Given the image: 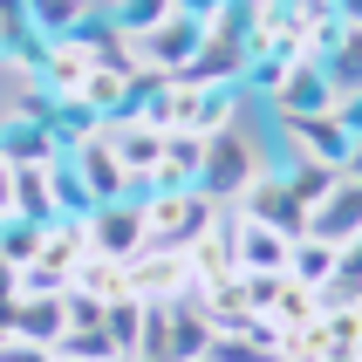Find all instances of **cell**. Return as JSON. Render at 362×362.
<instances>
[{
    "label": "cell",
    "mask_w": 362,
    "mask_h": 362,
    "mask_svg": "<svg viewBox=\"0 0 362 362\" xmlns=\"http://www.w3.org/2000/svg\"><path fill=\"white\" fill-rule=\"evenodd\" d=\"M246 110H253V96H246ZM246 110L226 130H205V158H199V192L212 205H233L246 192V185L267 171V137H253L246 130Z\"/></svg>",
    "instance_id": "obj_1"
},
{
    "label": "cell",
    "mask_w": 362,
    "mask_h": 362,
    "mask_svg": "<svg viewBox=\"0 0 362 362\" xmlns=\"http://www.w3.org/2000/svg\"><path fill=\"white\" fill-rule=\"evenodd\" d=\"M137 205H144V246H192L212 226V212H219L199 185H185V192H137Z\"/></svg>",
    "instance_id": "obj_2"
},
{
    "label": "cell",
    "mask_w": 362,
    "mask_h": 362,
    "mask_svg": "<svg viewBox=\"0 0 362 362\" xmlns=\"http://www.w3.org/2000/svg\"><path fill=\"white\" fill-rule=\"evenodd\" d=\"M82 246L96 253V260H137L144 253V205L137 199H103L89 205V219H82Z\"/></svg>",
    "instance_id": "obj_3"
},
{
    "label": "cell",
    "mask_w": 362,
    "mask_h": 362,
    "mask_svg": "<svg viewBox=\"0 0 362 362\" xmlns=\"http://www.w3.org/2000/svg\"><path fill=\"white\" fill-rule=\"evenodd\" d=\"M192 253L185 246H144L137 260H130V294L137 301H185L192 294Z\"/></svg>",
    "instance_id": "obj_4"
},
{
    "label": "cell",
    "mask_w": 362,
    "mask_h": 362,
    "mask_svg": "<svg viewBox=\"0 0 362 362\" xmlns=\"http://www.w3.org/2000/svg\"><path fill=\"white\" fill-rule=\"evenodd\" d=\"M199 41H205V21L178 7L171 21H158L151 35H137V41H130V55H137L144 69H158V76H178L185 62L199 55Z\"/></svg>",
    "instance_id": "obj_5"
},
{
    "label": "cell",
    "mask_w": 362,
    "mask_h": 362,
    "mask_svg": "<svg viewBox=\"0 0 362 362\" xmlns=\"http://www.w3.org/2000/svg\"><path fill=\"white\" fill-rule=\"evenodd\" d=\"M322 110H335V82H328L322 62L294 55L274 82V96H267V117H322Z\"/></svg>",
    "instance_id": "obj_6"
},
{
    "label": "cell",
    "mask_w": 362,
    "mask_h": 362,
    "mask_svg": "<svg viewBox=\"0 0 362 362\" xmlns=\"http://www.w3.org/2000/svg\"><path fill=\"white\" fill-rule=\"evenodd\" d=\"M233 212H246V219L274 226V233H287V240H301V233H308V212L294 205V192H287V178L274 171V164H267L260 178H253L240 199H233Z\"/></svg>",
    "instance_id": "obj_7"
},
{
    "label": "cell",
    "mask_w": 362,
    "mask_h": 362,
    "mask_svg": "<svg viewBox=\"0 0 362 362\" xmlns=\"http://www.w3.org/2000/svg\"><path fill=\"white\" fill-rule=\"evenodd\" d=\"M96 48L82 35H62V41H48L41 48V69H35V82L48 89V103H69V96H82V82H89V69H96Z\"/></svg>",
    "instance_id": "obj_8"
},
{
    "label": "cell",
    "mask_w": 362,
    "mask_h": 362,
    "mask_svg": "<svg viewBox=\"0 0 362 362\" xmlns=\"http://www.w3.org/2000/svg\"><path fill=\"white\" fill-rule=\"evenodd\" d=\"M246 69H253V55H246L240 41H226V35L205 28L199 55L178 69V82H192V89H246Z\"/></svg>",
    "instance_id": "obj_9"
},
{
    "label": "cell",
    "mask_w": 362,
    "mask_h": 362,
    "mask_svg": "<svg viewBox=\"0 0 362 362\" xmlns=\"http://www.w3.org/2000/svg\"><path fill=\"white\" fill-rule=\"evenodd\" d=\"M226 212H233V205H226ZM287 246H294L287 233L233 212V274H287Z\"/></svg>",
    "instance_id": "obj_10"
},
{
    "label": "cell",
    "mask_w": 362,
    "mask_h": 362,
    "mask_svg": "<svg viewBox=\"0 0 362 362\" xmlns=\"http://www.w3.org/2000/svg\"><path fill=\"white\" fill-rule=\"evenodd\" d=\"M69 164H76V178L89 185V199H137V192H130V171H123L117 164V151H110V137H82V144H69Z\"/></svg>",
    "instance_id": "obj_11"
},
{
    "label": "cell",
    "mask_w": 362,
    "mask_h": 362,
    "mask_svg": "<svg viewBox=\"0 0 362 362\" xmlns=\"http://www.w3.org/2000/svg\"><path fill=\"white\" fill-rule=\"evenodd\" d=\"M62 328H69V287H62V294H21V301L7 308V335H14V342L55 349Z\"/></svg>",
    "instance_id": "obj_12"
},
{
    "label": "cell",
    "mask_w": 362,
    "mask_h": 362,
    "mask_svg": "<svg viewBox=\"0 0 362 362\" xmlns=\"http://www.w3.org/2000/svg\"><path fill=\"white\" fill-rule=\"evenodd\" d=\"M308 233H315V240H335V246L362 240V178H335L328 185V199L308 212Z\"/></svg>",
    "instance_id": "obj_13"
},
{
    "label": "cell",
    "mask_w": 362,
    "mask_h": 362,
    "mask_svg": "<svg viewBox=\"0 0 362 362\" xmlns=\"http://www.w3.org/2000/svg\"><path fill=\"white\" fill-rule=\"evenodd\" d=\"M0 164H14V171H48V164H62V137L55 123H0Z\"/></svg>",
    "instance_id": "obj_14"
},
{
    "label": "cell",
    "mask_w": 362,
    "mask_h": 362,
    "mask_svg": "<svg viewBox=\"0 0 362 362\" xmlns=\"http://www.w3.org/2000/svg\"><path fill=\"white\" fill-rule=\"evenodd\" d=\"M335 267H342V246H335V240H315V233H301V240L287 246V281L315 287V294L335 281Z\"/></svg>",
    "instance_id": "obj_15"
},
{
    "label": "cell",
    "mask_w": 362,
    "mask_h": 362,
    "mask_svg": "<svg viewBox=\"0 0 362 362\" xmlns=\"http://www.w3.org/2000/svg\"><path fill=\"white\" fill-rule=\"evenodd\" d=\"M205 349H212V322H205V308L185 294V301H171V362H205Z\"/></svg>",
    "instance_id": "obj_16"
},
{
    "label": "cell",
    "mask_w": 362,
    "mask_h": 362,
    "mask_svg": "<svg viewBox=\"0 0 362 362\" xmlns=\"http://www.w3.org/2000/svg\"><path fill=\"white\" fill-rule=\"evenodd\" d=\"M171 14H178V0H103V21H110L123 41L151 35V28H158V21H171Z\"/></svg>",
    "instance_id": "obj_17"
},
{
    "label": "cell",
    "mask_w": 362,
    "mask_h": 362,
    "mask_svg": "<svg viewBox=\"0 0 362 362\" xmlns=\"http://www.w3.org/2000/svg\"><path fill=\"white\" fill-rule=\"evenodd\" d=\"M89 14H96V0H28V28H35L41 41L76 35V28H82Z\"/></svg>",
    "instance_id": "obj_18"
},
{
    "label": "cell",
    "mask_w": 362,
    "mask_h": 362,
    "mask_svg": "<svg viewBox=\"0 0 362 362\" xmlns=\"http://www.w3.org/2000/svg\"><path fill=\"white\" fill-rule=\"evenodd\" d=\"M328 82H335V96H349V89H362V21H342V35H335V48L322 55Z\"/></svg>",
    "instance_id": "obj_19"
},
{
    "label": "cell",
    "mask_w": 362,
    "mask_h": 362,
    "mask_svg": "<svg viewBox=\"0 0 362 362\" xmlns=\"http://www.w3.org/2000/svg\"><path fill=\"white\" fill-rule=\"evenodd\" d=\"M315 315H322L315 287H301V281H287V274H281V281H274V301H267V322L287 335V328H308Z\"/></svg>",
    "instance_id": "obj_20"
},
{
    "label": "cell",
    "mask_w": 362,
    "mask_h": 362,
    "mask_svg": "<svg viewBox=\"0 0 362 362\" xmlns=\"http://www.w3.org/2000/svg\"><path fill=\"white\" fill-rule=\"evenodd\" d=\"M274 171H281V178H287V192H294V205H301V212H315V205L328 199V185L342 178V171H335V164H315V158H294V164H274Z\"/></svg>",
    "instance_id": "obj_21"
},
{
    "label": "cell",
    "mask_w": 362,
    "mask_h": 362,
    "mask_svg": "<svg viewBox=\"0 0 362 362\" xmlns=\"http://www.w3.org/2000/svg\"><path fill=\"white\" fill-rule=\"evenodd\" d=\"M48 356H55V362H123V349L117 342H110V328H62V342L55 349H48Z\"/></svg>",
    "instance_id": "obj_22"
},
{
    "label": "cell",
    "mask_w": 362,
    "mask_h": 362,
    "mask_svg": "<svg viewBox=\"0 0 362 362\" xmlns=\"http://www.w3.org/2000/svg\"><path fill=\"white\" fill-rule=\"evenodd\" d=\"M14 171V164H7ZM14 219H28V226H48L55 219V192H48V171H14Z\"/></svg>",
    "instance_id": "obj_23"
},
{
    "label": "cell",
    "mask_w": 362,
    "mask_h": 362,
    "mask_svg": "<svg viewBox=\"0 0 362 362\" xmlns=\"http://www.w3.org/2000/svg\"><path fill=\"white\" fill-rule=\"evenodd\" d=\"M76 294H96V301H117V294H130V267L123 260H96V253H82V267H76Z\"/></svg>",
    "instance_id": "obj_24"
},
{
    "label": "cell",
    "mask_w": 362,
    "mask_h": 362,
    "mask_svg": "<svg viewBox=\"0 0 362 362\" xmlns=\"http://www.w3.org/2000/svg\"><path fill=\"white\" fill-rule=\"evenodd\" d=\"M103 328H110V342H117L123 362H130V349H137V328H144V301H137V294H117V301L103 308Z\"/></svg>",
    "instance_id": "obj_25"
},
{
    "label": "cell",
    "mask_w": 362,
    "mask_h": 362,
    "mask_svg": "<svg viewBox=\"0 0 362 362\" xmlns=\"http://www.w3.org/2000/svg\"><path fill=\"white\" fill-rule=\"evenodd\" d=\"M205 362H274L246 328H212V349H205Z\"/></svg>",
    "instance_id": "obj_26"
},
{
    "label": "cell",
    "mask_w": 362,
    "mask_h": 362,
    "mask_svg": "<svg viewBox=\"0 0 362 362\" xmlns=\"http://www.w3.org/2000/svg\"><path fill=\"white\" fill-rule=\"evenodd\" d=\"M335 117H342V130H349V137H362V89L335 96Z\"/></svg>",
    "instance_id": "obj_27"
},
{
    "label": "cell",
    "mask_w": 362,
    "mask_h": 362,
    "mask_svg": "<svg viewBox=\"0 0 362 362\" xmlns=\"http://www.w3.org/2000/svg\"><path fill=\"white\" fill-rule=\"evenodd\" d=\"M21 301V267L14 260H0V322H7V308Z\"/></svg>",
    "instance_id": "obj_28"
},
{
    "label": "cell",
    "mask_w": 362,
    "mask_h": 362,
    "mask_svg": "<svg viewBox=\"0 0 362 362\" xmlns=\"http://www.w3.org/2000/svg\"><path fill=\"white\" fill-rule=\"evenodd\" d=\"M0 362H55V356H48V349H35V342H14V335H7V349H0Z\"/></svg>",
    "instance_id": "obj_29"
},
{
    "label": "cell",
    "mask_w": 362,
    "mask_h": 362,
    "mask_svg": "<svg viewBox=\"0 0 362 362\" xmlns=\"http://www.w3.org/2000/svg\"><path fill=\"white\" fill-rule=\"evenodd\" d=\"M0 212L14 219V171H7V164H0Z\"/></svg>",
    "instance_id": "obj_30"
},
{
    "label": "cell",
    "mask_w": 362,
    "mask_h": 362,
    "mask_svg": "<svg viewBox=\"0 0 362 362\" xmlns=\"http://www.w3.org/2000/svg\"><path fill=\"white\" fill-rule=\"evenodd\" d=\"M342 178H362V137L349 144V158H342Z\"/></svg>",
    "instance_id": "obj_31"
},
{
    "label": "cell",
    "mask_w": 362,
    "mask_h": 362,
    "mask_svg": "<svg viewBox=\"0 0 362 362\" xmlns=\"http://www.w3.org/2000/svg\"><path fill=\"white\" fill-rule=\"evenodd\" d=\"M185 14H199V21H212V7H219V0H178Z\"/></svg>",
    "instance_id": "obj_32"
},
{
    "label": "cell",
    "mask_w": 362,
    "mask_h": 362,
    "mask_svg": "<svg viewBox=\"0 0 362 362\" xmlns=\"http://www.w3.org/2000/svg\"><path fill=\"white\" fill-rule=\"evenodd\" d=\"M335 14H342V21H362V0H335Z\"/></svg>",
    "instance_id": "obj_33"
},
{
    "label": "cell",
    "mask_w": 362,
    "mask_h": 362,
    "mask_svg": "<svg viewBox=\"0 0 362 362\" xmlns=\"http://www.w3.org/2000/svg\"><path fill=\"white\" fill-rule=\"evenodd\" d=\"M0 349H7V322H0Z\"/></svg>",
    "instance_id": "obj_34"
},
{
    "label": "cell",
    "mask_w": 362,
    "mask_h": 362,
    "mask_svg": "<svg viewBox=\"0 0 362 362\" xmlns=\"http://www.w3.org/2000/svg\"><path fill=\"white\" fill-rule=\"evenodd\" d=\"M0 233H7V212H0Z\"/></svg>",
    "instance_id": "obj_35"
},
{
    "label": "cell",
    "mask_w": 362,
    "mask_h": 362,
    "mask_svg": "<svg viewBox=\"0 0 362 362\" xmlns=\"http://www.w3.org/2000/svg\"><path fill=\"white\" fill-rule=\"evenodd\" d=\"M349 362H362V349H356V356H349Z\"/></svg>",
    "instance_id": "obj_36"
}]
</instances>
